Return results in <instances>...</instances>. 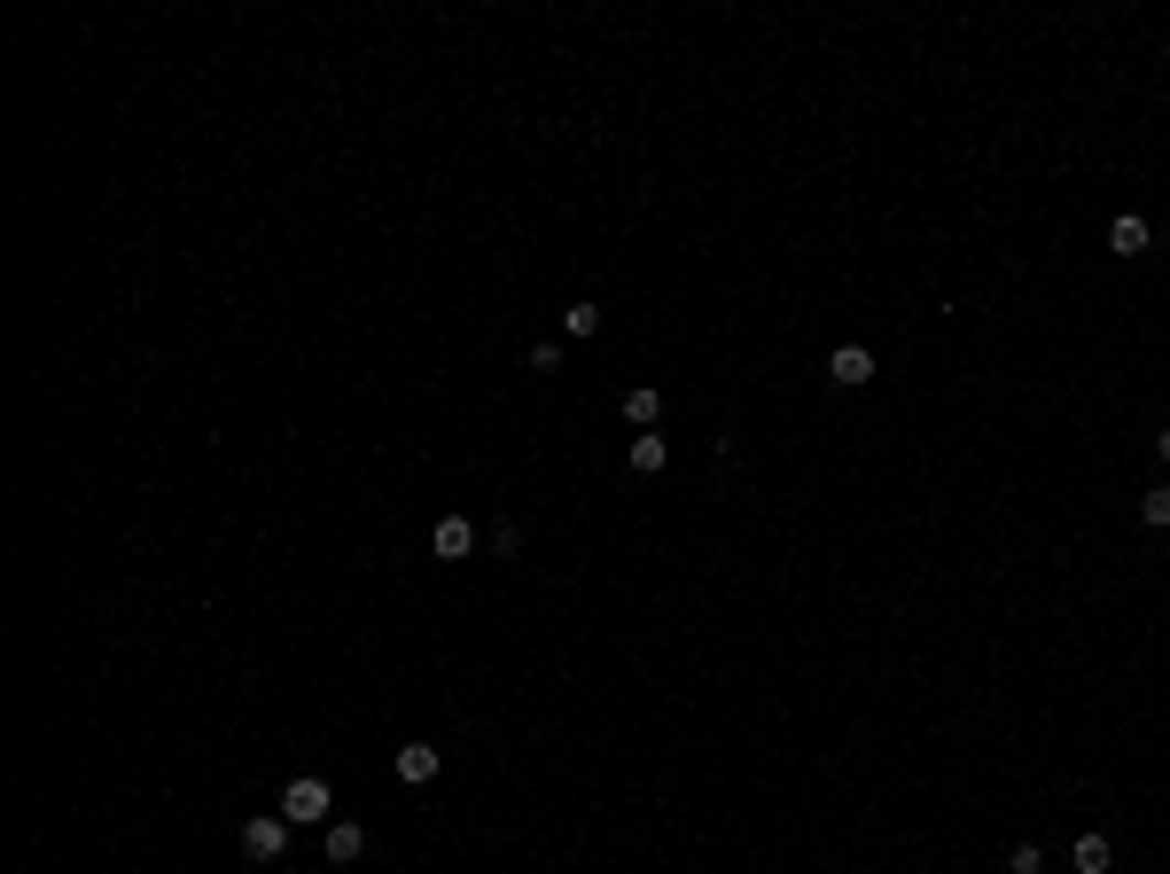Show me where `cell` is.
<instances>
[{
	"label": "cell",
	"instance_id": "4",
	"mask_svg": "<svg viewBox=\"0 0 1170 874\" xmlns=\"http://www.w3.org/2000/svg\"><path fill=\"white\" fill-rule=\"evenodd\" d=\"M828 383H843V391H859V383H874V352H866V343H843V352L828 360Z\"/></svg>",
	"mask_w": 1170,
	"mask_h": 874
},
{
	"label": "cell",
	"instance_id": "15",
	"mask_svg": "<svg viewBox=\"0 0 1170 874\" xmlns=\"http://www.w3.org/2000/svg\"><path fill=\"white\" fill-rule=\"evenodd\" d=\"M1155 461H1162V469H1170V429H1162V437H1155Z\"/></svg>",
	"mask_w": 1170,
	"mask_h": 874
},
{
	"label": "cell",
	"instance_id": "12",
	"mask_svg": "<svg viewBox=\"0 0 1170 874\" xmlns=\"http://www.w3.org/2000/svg\"><path fill=\"white\" fill-rule=\"evenodd\" d=\"M562 328H570V336H593V328H601V305H593V297H578V305L562 313Z\"/></svg>",
	"mask_w": 1170,
	"mask_h": 874
},
{
	"label": "cell",
	"instance_id": "3",
	"mask_svg": "<svg viewBox=\"0 0 1170 874\" xmlns=\"http://www.w3.org/2000/svg\"><path fill=\"white\" fill-rule=\"evenodd\" d=\"M469 547H477V523H469V515H445L437 532H429V555H437V562H461Z\"/></svg>",
	"mask_w": 1170,
	"mask_h": 874
},
{
	"label": "cell",
	"instance_id": "9",
	"mask_svg": "<svg viewBox=\"0 0 1170 874\" xmlns=\"http://www.w3.org/2000/svg\"><path fill=\"white\" fill-rule=\"evenodd\" d=\"M1108 250H1116V258H1139V250H1147V219H1131V211H1124V219L1108 227Z\"/></svg>",
	"mask_w": 1170,
	"mask_h": 874
},
{
	"label": "cell",
	"instance_id": "6",
	"mask_svg": "<svg viewBox=\"0 0 1170 874\" xmlns=\"http://www.w3.org/2000/svg\"><path fill=\"white\" fill-rule=\"evenodd\" d=\"M359 851H368V828H359V820H328V859L351 866Z\"/></svg>",
	"mask_w": 1170,
	"mask_h": 874
},
{
	"label": "cell",
	"instance_id": "11",
	"mask_svg": "<svg viewBox=\"0 0 1170 874\" xmlns=\"http://www.w3.org/2000/svg\"><path fill=\"white\" fill-rule=\"evenodd\" d=\"M1139 523H1155V532H1170V484H1155V492L1139 500Z\"/></svg>",
	"mask_w": 1170,
	"mask_h": 874
},
{
	"label": "cell",
	"instance_id": "10",
	"mask_svg": "<svg viewBox=\"0 0 1170 874\" xmlns=\"http://www.w3.org/2000/svg\"><path fill=\"white\" fill-rule=\"evenodd\" d=\"M1076 874H1108V835H1076Z\"/></svg>",
	"mask_w": 1170,
	"mask_h": 874
},
{
	"label": "cell",
	"instance_id": "5",
	"mask_svg": "<svg viewBox=\"0 0 1170 874\" xmlns=\"http://www.w3.org/2000/svg\"><path fill=\"white\" fill-rule=\"evenodd\" d=\"M391 765H398V780H406V789H422V780H437V765H445V757H437L429 742H406Z\"/></svg>",
	"mask_w": 1170,
	"mask_h": 874
},
{
	"label": "cell",
	"instance_id": "7",
	"mask_svg": "<svg viewBox=\"0 0 1170 874\" xmlns=\"http://www.w3.org/2000/svg\"><path fill=\"white\" fill-rule=\"evenodd\" d=\"M633 469H641V477H664V469H671V437H656V429L633 437Z\"/></svg>",
	"mask_w": 1170,
	"mask_h": 874
},
{
	"label": "cell",
	"instance_id": "14",
	"mask_svg": "<svg viewBox=\"0 0 1170 874\" xmlns=\"http://www.w3.org/2000/svg\"><path fill=\"white\" fill-rule=\"evenodd\" d=\"M562 368V343H531V375H555Z\"/></svg>",
	"mask_w": 1170,
	"mask_h": 874
},
{
	"label": "cell",
	"instance_id": "1",
	"mask_svg": "<svg viewBox=\"0 0 1170 874\" xmlns=\"http://www.w3.org/2000/svg\"><path fill=\"white\" fill-rule=\"evenodd\" d=\"M328 812H336V789H328L320 773H297L289 789H282V820H289V828H320Z\"/></svg>",
	"mask_w": 1170,
	"mask_h": 874
},
{
	"label": "cell",
	"instance_id": "2",
	"mask_svg": "<svg viewBox=\"0 0 1170 874\" xmlns=\"http://www.w3.org/2000/svg\"><path fill=\"white\" fill-rule=\"evenodd\" d=\"M242 851H250L258 866H274V859L289 851V820H282V812H258V820H242Z\"/></svg>",
	"mask_w": 1170,
	"mask_h": 874
},
{
	"label": "cell",
	"instance_id": "13",
	"mask_svg": "<svg viewBox=\"0 0 1170 874\" xmlns=\"http://www.w3.org/2000/svg\"><path fill=\"white\" fill-rule=\"evenodd\" d=\"M1038 866H1046L1038 843H1015V851H1007V874H1038Z\"/></svg>",
	"mask_w": 1170,
	"mask_h": 874
},
{
	"label": "cell",
	"instance_id": "8",
	"mask_svg": "<svg viewBox=\"0 0 1170 874\" xmlns=\"http://www.w3.org/2000/svg\"><path fill=\"white\" fill-rule=\"evenodd\" d=\"M624 422H641V429H656V422H664V391H656V383H641V391H624Z\"/></svg>",
	"mask_w": 1170,
	"mask_h": 874
}]
</instances>
